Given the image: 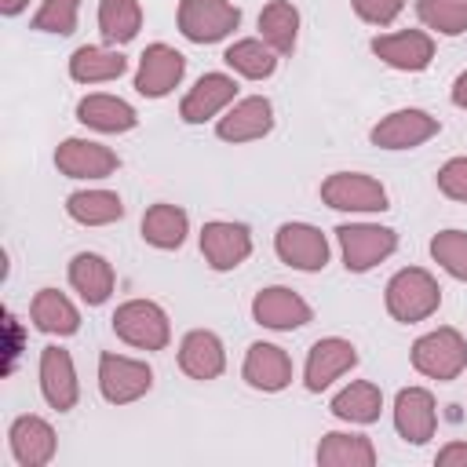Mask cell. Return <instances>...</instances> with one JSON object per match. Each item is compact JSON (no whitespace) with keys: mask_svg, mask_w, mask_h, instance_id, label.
Returning <instances> with one entry per match:
<instances>
[{"mask_svg":"<svg viewBox=\"0 0 467 467\" xmlns=\"http://www.w3.org/2000/svg\"><path fill=\"white\" fill-rule=\"evenodd\" d=\"M33 321H36L40 332H51V336H69L80 325L77 306L62 292H55V288H40L36 292V299H33Z\"/></svg>","mask_w":467,"mask_h":467,"instance_id":"484cf974","label":"cell"},{"mask_svg":"<svg viewBox=\"0 0 467 467\" xmlns=\"http://www.w3.org/2000/svg\"><path fill=\"white\" fill-rule=\"evenodd\" d=\"M69 281L88 303H106L113 292V266L95 252H80L69 263Z\"/></svg>","mask_w":467,"mask_h":467,"instance_id":"7402d4cb","label":"cell"},{"mask_svg":"<svg viewBox=\"0 0 467 467\" xmlns=\"http://www.w3.org/2000/svg\"><path fill=\"white\" fill-rule=\"evenodd\" d=\"M150 379L153 376L142 361L117 358V354H102V361H99V387H102L106 401H113V405H124V401H135L139 394H146Z\"/></svg>","mask_w":467,"mask_h":467,"instance_id":"52a82bcc","label":"cell"},{"mask_svg":"<svg viewBox=\"0 0 467 467\" xmlns=\"http://www.w3.org/2000/svg\"><path fill=\"white\" fill-rule=\"evenodd\" d=\"M113 332L131 343V347H142V350H161L168 343V317L157 303H146V299H131L124 303L117 314H113Z\"/></svg>","mask_w":467,"mask_h":467,"instance_id":"277c9868","label":"cell"},{"mask_svg":"<svg viewBox=\"0 0 467 467\" xmlns=\"http://www.w3.org/2000/svg\"><path fill=\"white\" fill-rule=\"evenodd\" d=\"M234 91H237V84H234L230 77H223V73L201 77V80L193 84V91L182 99V120H190V124L208 120L212 113H219V109L234 99Z\"/></svg>","mask_w":467,"mask_h":467,"instance_id":"44dd1931","label":"cell"},{"mask_svg":"<svg viewBox=\"0 0 467 467\" xmlns=\"http://www.w3.org/2000/svg\"><path fill=\"white\" fill-rule=\"evenodd\" d=\"M226 62H230L237 73L252 77V80L270 77V73H274V66H277L274 51H270L266 44H259V40H237V44L226 51Z\"/></svg>","mask_w":467,"mask_h":467,"instance_id":"d6a6232c","label":"cell"},{"mask_svg":"<svg viewBox=\"0 0 467 467\" xmlns=\"http://www.w3.org/2000/svg\"><path fill=\"white\" fill-rule=\"evenodd\" d=\"M55 164L69 179H102L117 168V153L88 139H66L55 153Z\"/></svg>","mask_w":467,"mask_h":467,"instance_id":"8fae6325","label":"cell"},{"mask_svg":"<svg viewBox=\"0 0 467 467\" xmlns=\"http://www.w3.org/2000/svg\"><path fill=\"white\" fill-rule=\"evenodd\" d=\"M179 365L193 379H215L223 372V343L212 332H190L179 350Z\"/></svg>","mask_w":467,"mask_h":467,"instance_id":"603a6c76","label":"cell"},{"mask_svg":"<svg viewBox=\"0 0 467 467\" xmlns=\"http://www.w3.org/2000/svg\"><path fill=\"white\" fill-rule=\"evenodd\" d=\"M354 365H358V354L347 339H317L310 347V358H306V387L325 390L332 379H339Z\"/></svg>","mask_w":467,"mask_h":467,"instance_id":"9a60e30c","label":"cell"},{"mask_svg":"<svg viewBox=\"0 0 467 467\" xmlns=\"http://www.w3.org/2000/svg\"><path fill=\"white\" fill-rule=\"evenodd\" d=\"M438 186H441V193H449V197H456V201H467V157L449 161V164L438 171Z\"/></svg>","mask_w":467,"mask_h":467,"instance_id":"8d00e7d4","label":"cell"},{"mask_svg":"<svg viewBox=\"0 0 467 467\" xmlns=\"http://www.w3.org/2000/svg\"><path fill=\"white\" fill-rule=\"evenodd\" d=\"M317 463H325V467H372L376 449L361 434H325V441L317 445Z\"/></svg>","mask_w":467,"mask_h":467,"instance_id":"d4e9b609","label":"cell"},{"mask_svg":"<svg viewBox=\"0 0 467 467\" xmlns=\"http://www.w3.org/2000/svg\"><path fill=\"white\" fill-rule=\"evenodd\" d=\"M438 303H441V288L427 270H416V266L401 270L387 285V310L398 321H423L438 310Z\"/></svg>","mask_w":467,"mask_h":467,"instance_id":"6da1fadb","label":"cell"},{"mask_svg":"<svg viewBox=\"0 0 467 467\" xmlns=\"http://www.w3.org/2000/svg\"><path fill=\"white\" fill-rule=\"evenodd\" d=\"M11 452L22 467H40L55 456V431L40 416H18L11 423Z\"/></svg>","mask_w":467,"mask_h":467,"instance_id":"d6986e66","label":"cell"},{"mask_svg":"<svg viewBox=\"0 0 467 467\" xmlns=\"http://www.w3.org/2000/svg\"><path fill=\"white\" fill-rule=\"evenodd\" d=\"M124 66H128V62H124L117 51H102V47H80V51L69 58L73 80H84V84H91V80H113V77L124 73Z\"/></svg>","mask_w":467,"mask_h":467,"instance_id":"1f68e13d","label":"cell"},{"mask_svg":"<svg viewBox=\"0 0 467 467\" xmlns=\"http://www.w3.org/2000/svg\"><path fill=\"white\" fill-rule=\"evenodd\" d=\"M274 124V109L266 99H244L237 102L223 120H219V135L226 142H248V139H259L266 135Z\"/></svg>","mask_w":467,"mask_h":467,"instance_id":"ffe728a7","label":"cell"},{"mask_svg":"<svg viewBox=\"0 0 467 467\" xmlns=\"http://www.w3.org/2000/svg\"><path fill=\"white\" fill-rule=\"evenodd\" d=\"M99 26H102L106 40L128 44L142 26V11H139L135 0H102L99 4Z\"/></svg>","mask_w":467,"mask_h":467,"instance_id":"4dcf8cb0","label":"cell"},{"mask_svg":"<svg viewBox=\"0 0 467 467\" xmlns=\"http://www.w3.org/2000/svg\"><path fill=\"white\" fill-rule=\"evenodd\" d=\"M40 390L51 409L66 412L77 405V372L62 347H44L40 354Z\"/></svg>","mask_w":467,"mask_h":467,"instance_id":"7c38bea8","label":"cell"},{"mask_svg":"<svg viewBox=\"0 0 467 467\" xmlns=\"http://www.w3.org/2000/svg\"><path fill=\"white\" fill-rule=\"evenodd\" d=\"M372 51L394 66V69H423L434 55V44L427 33L420 29H405V33H390V36H376L372 40Z\"/></svg>","mask_w":467,"mask_h":467,"instance_id":"e0dca14e","label":"cell"},{"mask_svg":"<svg viewBox=\"0 0 467 467\" xmlns=\"http://www.w3.org/2000/svg\"><path fill=\"white\" fill-rule=\"evenodd\" d=\"M259 29H263V40H266L274 51L288 55V51L296 47L299 15H296V7H292L288 0H274V4L263 7V15H259Z\"/></svg>","mask_w":467,"mask_h":467,"instance_id":"83f0119b","label":"cell"},{"mask_svg":"<svg viewBox=\"0 0 467 467\" xmlns=\"http://www.w3.org/2000/svg\"><path fill=\"white\" fill-rule=\"evenodd\" d=\"M281 263L296 266V270H321L325 259H328V244H325V234L306 226V223H285L277 230V241H274Z\"/></svg>","mask_w":467,"mask_h":467,"instance_id":"ba28073f","label":"cell"},{"mask_svg":"<svg viewBox=\"0 0 467 467\" xmlns=\"http://www.w3.org/2000/svg\"><path fill=\"white\" fill-rule=\"evenodd\" d=\"M244 379L255 390H281L292 379V361L274 343H252L248 358H244Z\"/></svg>","mask_w":467,"mask_h":467,"instance_id":"ac0fdd59","label":"cell"},{"mask_svg":"<svg viewBox=\"0 0 467 467\" xmlns=\"http://www.w3.org/2000/svg\"><path fill=\"white\" fill-rule=\"evenodd\" d=\"M201 252L215 270H234L252 252V237L237 223H208L201 230Z\"/></svg>","mask_w":467,"mask_h":467,"instance_id":"4fadbf2b","label":"cell"},{"mask_svg":"<svg viewBox=\"0 0 467 467\" xmlns=\"http://www.w3.org/2000/svg\"><path fill=\"white\" fill-rule=\"evenodd\" d=\"M412 365L431 379H456L460 368L467 365V343L460 339L456 328H438V332L416 339Z\"/></svg>","mask_w":467,"mask_h":467,"instance_id":"7a4b0ae2","label":"cell"},{"mask_svg":"<svg viewBox=\"0 0 467 467\" xmlns=\"http://www.w3.org/2000/svg\"><path fill=\"white\" fill-rule=\"evenodd\" d=\"M77 117L88 124V128H99V131H128L135 128V109L113 95H88L80 106H77Z\"/></svg>","mask_w":467,"mask_h":467,"instance_id":"cb8c5ba5","label":"cell"},{"mask_svg":"<svg viewBox=\"0 0 467 467\" xmlns=\"http://www.w3.org/2000/svg\"><path fill=\"white\" fill-rule=\"evenodd\" d=\"M431 255L460 281H467V234L463 230H441L431 241Z\"/></svg>","mask_w":467,"mask_h":467,"instance_id":"e575fe53","label":"cell"},{"mask_svg":"<svg viewBox=\"0 0 467 467\" xmlns=\"http://www.w3.org/2000/svg\"><path fill=\"white\" fill-rule=\"evenodd\" d=\"M336 234H339V244H343V263H347V270H354V274L376 266V263L387 259V255L394 252V244H398L394 230H387V226H368V223H361V226H339Z\"/></svg>","mask_w":467,"mask_h":467,"instance_id":"8992f818","label":"cell"},{"mask_svg":"<svg viewBox=\"0 0 467 467\" xmlns=\"http://www.w3.org/2000/svg\"><path fill=\"white\" fill-rule=\"evenodd\" d=\"M321 197H325L328 208H343V212H379V208H387V190L376 179L358 175V171L328 175L325 186H321Z\"/></svg>","mask_w":467,"mask_h":467,"instance_id":"5b68a950","label":"cell"},{"mask_svg":"<svg viewBox=\"0 0 467 467\" xmlns=\"http://www.w3.org/2000/svg\"><path fill=\"white\" fill-rule=\"evenodd\" d=\"M452 102L467 109V73H460V77H456V88H452Z\"/></svg>","mask_w":467,"mask_h":467,"instance_id":"60d3db41","label":"cell"},{"mask_svg":"<svg viewBox=\"0 0 467 467\" xmlns=\"http://www.w3.org/2000/svg\"><path fill=\"white\" fill-rule=\"evenodd\" d=\"M354 11H358L365 22L387 26V22H394V15L401 11V0H354Z\"/></svg>","mask_w":467,"mask_h":467,"instance_id":"74e56055","label":"cell"},{"mask_svg":"<svg viewBox=\"0 0 467 467\" xmlns=\"http://www.w3.org/2000/svg\"><path fill=\"white\" fill-rule=\"evenodd\" d=\"M438 467H467V445H445L438 452Z\"/></svg>","mask_w":467,"mask_h":467,"instance_id":"ab89813d","label":"cell"},{"mask_svg":"<svg viewBox=\"0 0 467 467\" xmlns=\"http://www.w3.org/2000/svg\"><path fill=\"white\" fill-rule=\"evenodd\" d=\"M142 237L157 248H179L186 237V212L175 204H153L142 215Z\"/></svg>","mask_w":467,"mask_h":467,"instance_id":"4316f807","label":"cell"},{"mask_svg":"<svg viewBox=\"0 0 467 467\" xmlns=\"http://www.w3.org/2000/svg\"><path fill=\"white\" fill-rule=\"evenodd\" d=\"M420 18L438 33H463L467 29V0H420Z\"/></svg>","mask_w":467,"mask_h":467,"instance_id":"836d02e7","label":"cell"},{"mask_svg":"<svg viewBox=\"0 0 467 467\" xmlns=\"http://www.w3.org/2000/svg\"><path fill=\"white\" fill-rule=\"evenodd\" d=\"M394 423L398 434L412 445H423L434 434V398L423 387H409L394 401Z\"/></svg>","mask_w":467,"mask_h":467,"instance_id":"2e32d148","label":"cell"},{"mask_svg":"<svg viewBox=\"0 0 467 467\" xmlns=\"http://www.w3.org/2000/svg\"><path fill=\"white\" fill-rule=\"evenodd\" d=\"M438 131V120L423 109H398L390 117H383L376 128H372V142L383 146V150H409V146H420L423 139H431Z\"/></svg>","mask_w":467,"mask_h":467,"instance_id":"30bf717a","label":"cell"},{"mask_svg":"<svg viewBox=\"0 0 467 467\" xmlns=\"http://www.w3.org/2000/svg\"><path fill=\"white\" fill-rule=\"evenodd\" d=\"M18 350H22V328H18V321L7 314V361H4V372H11V368H15Z\"/></svg>","mask_w":467,"mask_h":467,"instance_id":"f35d334b","label":"cell"},{"mask_svg":"<svg viewBox=\"0 0 467 467\" xmlns=\"http://www.w3.org/2000/svg\"><path fill=\"white\" fill-rule=\"evenodd\" d=\"M252 314L266 328H299L310 321V306L292 292V288H263L252 303Z\"/></svg>","mask_w":467,"mask_h":467,"instance_id":"5bb4252c","label":"cell"},{"mask_svg":"<svg viewBox=\"0 0 467 467\" xmlns=\"http://www.w3.org/2000/svg\"><path fill=\"white\" fill-rule=\"evenodd\" d=\"M77 7L80 0H44V7L36 11L33 18V29H44V33H73L77 26Z\"/></svg>","mask_w":467,"mask_h":467,"instance_id":"d590c367","label":"cell"},{"mask_svg":"<svg viewBox=\"0 0 467 467\" xmlns=\"http://www.w3.org/2000/svg\"><path fill=\"white\" fill-rule=\"evenodd\" d=\"M379 405H383V394L372 383H350L332 398V412L350 423H372L379 416Z\"/></svg>","mask_w":467,"mask_h":467,"instance_id":"f546056e","label":"cell"},{"mask_svg":"<svg viewBox=\"0 0 467 467\" xmlns=\"http://www.w3.org/2000/svg\"><path fill=\"white\" fill-rule=\"evenodd\" d=\"M182 69H186V58H182L175 47L153 44V47L142 51L135 88H139V95H146V99H161V95H168V91L179 84Z\"/></svg>","mask_w":467,"mask_h":467,"instance_id":"9c48e42d","label":"cell"},{"mask_svg":"<svg viewBox=\"0 0 467 467\" xmlns=\"http://www.w3.org/2000/svg\"><path fill=\"white\" fill-rule=\"evenodd\" d=\"M22 7H26V0H0V11L4 15H18Z\"/></svg>","mask_w":467,"mask_h":467,"instance_id":"b9f144b4","label":"cell"},{"mask_svg":"<svg viewBox=\"0 0 467 467\" xmlns=\"http://www.w3.org/2000/svg\"><path fill=\"white\" fill-rule=\"evenodd\" d=\"M241 11L226 0H182L179 4V29L193 44L223 40L230 29H237Z\"/></svg>","mask_w":467,"mask_h":467,"instance_id":"3957f363","label":"cell"},{"mask_svg":"<svg viewBox=\"0 0 467 467\" xmlns=\"http://www.w3.org/2000/svg\"><path fill=\"white\" fill-rule=\"evenodd\" d=\"M66 208H69V215H73L77 223H84V226H102V223H113V219L124 215L120 197L109 193V190H84V193H73Z\"/></svg>","mask_w":467,"mask_h":467,"instance_id":"f1b7e54d","label":"cell"}]
</instances>
